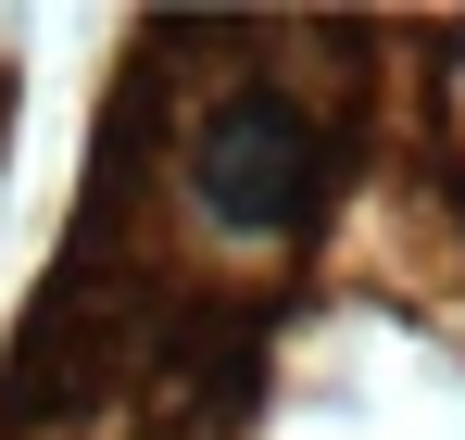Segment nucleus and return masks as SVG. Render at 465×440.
<instances>
[{"mask_svg":"<svg viewBox=\"0 0 465 440\" xmlns=\"http://www.w3.org/2000/svg\"><path fill=\"white\" fill-rule=\"evenodd\" d=\"M176 189L227 252L302 239L314 202H327V114L302 88H214L176 139Z\"/></svg>","mask_w":465,"mask_h":440,"instance_id":"obj_1","label":"nucleus"}]
</instances>
